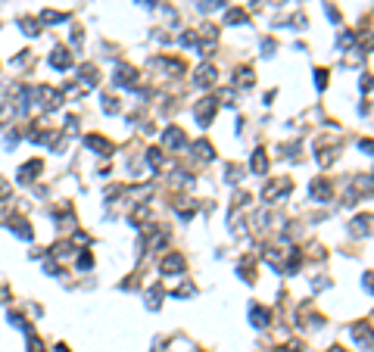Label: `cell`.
Masks as SVG:
<instances>
[{
  "label": "cell",
  "mask_w": 374,
  "mask_h": 352,
  "mask_svg": "<svg viewBox=\"0 0 374 352\" xmlns=\"http://www.w3.org/2000/svg\"><path fill=\"white\" fill-rule=\"evenodd\" d=\"M250 321H253V327H259V330H262V327H268V321H272V318H268V308L253 305V308H250Z\"/></svg>",
  "instance_id": "cell-11"
},
{
  "label": "cell",
  "mask_w": 374,
  "mask_h": 352,
  "mask_svg": "<svg viewBox=\"0 0 374 352\" xmlns=\"http://www.w3.org/2000/svg\"><path fill=\"white\" fill-rule=\"evenodd\" d=\"M50 66H53V69H63V72L72 69V53H69L66 47H56L53 56H50Z\"/></svg>",
  "instance_id": "cell-10"
},
{
  "label": "cell",
  "mask_w": 374,
  "mask_h": 352,
  "mask_svg": "<svg viewBox=\"0 0 374 352\" xmlns=\"http://www.w3.org/2000/svg\"><path fill=\"white\" fill-rule=\"evenodd\" d=\"M352 41H356V34H352V31H343L340 37H337V47H340V50H346Z\"/></svg>",
  "instance_id": "cell-22"
},
{
  "label": "cell",
  "mask_w": 374,
  "mask_h": 352,
  "mask_svg": "<svg viewBox=\"0 0 374 352\" xmlns=\"http://www.w3.org/2000/svg\"><path fill=\"white\" fill-rule=\"evenodd\" d=\"M184 268H187L184 253H169V256H162V262H159V271H162V275H178V271H184Z\"/></svg>",
  "instance_id": "cell-3"
},
{
  "label": "cell",
  "mask_w": 374,
  "mask_h": 352,
  "mask_svg": "<svg viewBox=\"0 0 374 352\" xmlns=\"http://www.w3.org/2000/svg\"><path fill=\"white\" fill-rule=\"evenodd\" d=\"M224 19H228V25H246V10H240V7H234V10H228V16H224Z\"/></svg>",
  "instance_id": "cell-20"
},
{
  "label": "cell",
  "mask_w": 374,
  "mask_h": 352,
  "mask_svg": "<svg viewBox=\"0 0 374 352\" xmlns=\"http://www.w3.org/2000/svg\"><path fill=\"white\" fill-rule=\"evenodd\" d=\"M10 193H13V187H10L7 181H0V200H7V197H10Z\"/></svg>",
  "instance_id": "cell-35"
},
{
  "label": "cell",
  "mask_w": 374,
  "mask_h": 352,
  "mask_svg": "<svg viewBox=\"0 0 374 352\" xmlns=\"http://www.w3.org/2000/svg\"><path fill=\"white\" fill-rule=\"evenodd\" d=\"M309 197H312V200H318V203H327V200L334 197L330 181H327V178H315V181L309 184Z\"/></svg>",
  "instance_id": "cell-4"
},
{
  "label": "cell",
  "mask_w": 374,
  "mask_h": 352,
  "mask_svg": "<svg viewBox=\"0 0 374 352\" xmlns=\"http://www.w3.org/2000/svg\"><path fill=\"white\" fill-rule=\"evenodd\" d=\"M28 352H44V343L34 340V337H28Z\"/></svg>",
  "instance_id": "cell-31"
},
{
  "label": "cell",
  "mask_w": 374,
  "mask_h": 352,
  "mask_svg": "<svg viewBox=\"0 0 374 352\" xmlns=\"http://www.w3.org/2000/svg\"><path fill=\"white\" fill-rule=\"evenodd\" d=\"M224 175H228V181H231V184H237V181H240V175H243V169H240V165H234V162H231V165H228V169H224Z\"/></svg>",
  "instance_id": "cell-21"
},
{
  "label": "cell",
  "mask_w": 374,
  "mask_h": 352,
  "mask_svg": "<svg viewBox=\"0 0 374 352\" xmlns=\"http://www.w3.org/2000/svg\"><path fill=\"white\" fill-rule=\"evenodd\" d=\"M41 19H44V22H63V19H66V13H53V10H47Z\"/></svg>",
  "instance_id": "cell-29"
},
{
  "label": "cell",
  "mask_w": 374,
  "mask_h": 352,
  "mask_svg": "<svg viewBox=\"0 0 374 352\" xmlns=\"http://www.w3.org/2000/svg\"><path fill=\"white\" fill-rule=\"evenodd\" d=\"M359 150H365V153H371V156H374V140H368V137H365V140H359Z\"/></svg>",
  "instance_id": "cell-33"
},
{
  "label": "cell",
  "mask_w": 374,
  "mask_h": 352,
  "mask_svg": "<svg viewBox=\"0 0 374 352\" xmlns=\"http://www.w3.org/2000/svg\"><path fill=\"white\" fill-rule=\"evenodd\" d=\"M359 47H362L365 53H371V50H374V34H371V31H368L365 37H359Z\"/></svg>",
  "instance_id": "cell-24"
},
{
  "label": "cell",
  "mask_w": 374,
  "mask_h": 352,
  "mask_svg": "<svg viewBox=\"0 0 374 352\" xmlns=\"http://www.w3.org/2000/svg\"><path fill=\"white\" fill-rule=\"evenodd\" d=\"M315 159H318L321 169H327V165H334V159H337V150H334V147H321Z\"/></svg>",
  "instance_id": "cell-15"
},
{
  "label": "cell",
  "mask_w": 374,
  "mask_h": 352,
  "mask_svg": "<svg viewBox=\"0 0 374 352\" xmlns=\"http://www.w3.org/2000/svg\"><path fill=\"white\" fill-rule=\"evenodd\" d=\"M191 150H194V159H197V162H206V159H212V143H209V140H197Z\"/></svg>",
  "instance_id": "cell-13"
},
{
  "label": "cell",
  "mask_w": 374,
  "mask_h": 352,
  "mask_svg": "<svg viewBox=\"0 0 374 352\" xmlns=\"http://www.w3.org/2000/svg\"><path fill=\"white\" fill-rule=\"evenodd\" d=\"M78 75H81L78 81H81L85 88H94V85H97V69H94V66H81V72H78Z\"/></svg>",
  "instance_id": "cell-19"
},
{
  "label": "cell",
  "mask_w": 374,
  "mask_h": 352,
  "mask_svg": "<svg viewBox=\"0 0 374 352\" xmlns=\"http://www.w3.org/2000/svg\"><path fill=\"white\" fill-rule=\"evenodd\" d=\"M352 340H356L362 349H371V346H374V334H371L368 324H356V327H352Z\"/></svg>",
  "instance_id": "cell-9"
},
{
  "label": "cell",
  "mask_w": 374,
  "mask_h": 352,
  "mask_svg": "<svg viewBox=\"0 0 374 352\" xmlns=\"http://www.w3.org/2000/svg\"><path fill=\"white\" fill-rule=\"evenodd\" d=\"M162 296H165V290H162V284H153V287H150V293H147V305H150V308H159V302H162Z\"/></svg>",
  "instance_id": "cell-16"
},
{
  "label": "cell",
  "mask_w": 374,
  "mask_h": 352,
  "mask_svg": "<svg viewBox=\"0 0 374 352\" xmlns=\"http://www.w3.org/2000/svg\"><path fill=\"white\" fill-rule=\"evenodd\" d=\"M352 234H362V237H371L374 234V215H359V218H352Z\"/></svg>",
  "instance_id": "cell-7"
},
{
  "label": "cell",
  "mask_w": 374,
  "mask_h": 352,
  "mask_svg": "<svg viewBox=\"0 0 374 352\" xmlns=\"http://www.w3.org/2000/svg\"><path fill=\"white\" fill-rule=\"evenodd\" d=\"M22 28H25V34H37L41 31V22L37 19H22Z\"/></svg>",
  "instance_id": "cell-23"
},
{
  "label": "cell",
  "mask_w": 374,
  "mask_h": 352,
  "mask_svg": "<svg viewBox=\"0 0 374 352\" xmlns=\"http://www.w3.org/2000/svg\"><path fill=\"white\" fill-rule=\"evenodd\" d=\"M371 184H374V175H371Z\"/></svg>",
  "instance_id": "cell-40"
},
{
  "label": "cell",
  "mask_w": 374,
  "mask_h": 352,
  "mask_svg": "<svg viewBox=\"0 0 374 352\" xmlns=\"http://www.w3.org/2000/svg\"><path fill=\"white\" fill-rule=\"evenodd\" d=\"M147 162L153 165V172H162V169H165V156H162V150H147Z\"/></svg>",
  "instance_id": "cell-18"
},
{
  "label": "cell",
  "mask_w": 374,
  "mask_h": 352,
  "mask_svg": "<svg viewBox=\"0 0 374 352\" xmlns=\"http://www.w3.org/2000/svg\"><path fill=\"white\" fill-rule=\"evenodd\" d=\"M191 293H194V287H191V284H181V287L175 290V296H181V299H184V296H191Z\"/></svg>",
  "instance_id": "cell-32"
},
{
  "label": "cell",
  "mask_w": 374,
  "mask_h": 352,
  "mask_svg": "<svg viewBox=\"0 0 374 352\" xmlns=\"http://www.w3.org/2000/svg\"><path fill=\"white\" fill-rule=\"evenodd\" d=\"M56 352H69V346H63V343H59V346H56Z\"/></svg>",
  "instance_id": "cell-39"
},
{
  "label": "cell",
  "mask_w": 374,
  "mask_h": 352,
  "mask_svg": "<svg viewBox=\"0 0 374 352\" xmlns=\"http://www.w3.org/2000/svg\"><path fill=\"white\" fill-rule=\"evenodd\" d=\"M359 85H362V91H371V88H374V78H371V75H362Z\"/></svg>",
  "instance_id": "cell-34"
},
{
  "label": "cell",
  "mask_w": 374,
  "mask_h": 352,
  "mask_svg": "<svg viewBox=\"0 0 374 352\" xmlns=\"http://www.w3.org/2000/svg\"><path fill=\"white\" fill-rule=\"evenodd\" d=\"M315 85H318V91L327 88V69H315Z\"/></svg>",
  "instance_id": "cell-25"
},
{
  "label": "cell",
  "mask_w": 374,
  "mask_h": 352,
  "mask_svg": "<svg viewBox=\"0 0 374 352\" xmlns=\"http://www.w3.org/2000/svg\"><path fill=\"white\" fill-rule=\"evenodd\" d=\"M234 85L253 88V69H250V66H240V72H234Z\"/></svg>",
  "instance_id": "cell-17"
},
{
  "label": "cell",
  "mask_w": 374,
  "mask_h": 352,
  "mask_svg": "<svg viewBox=\"0 0 374 352\" xmlns=\"http://www.w3.org/2000/svg\"><path fill=\"white\" fill-rule=\"evenodd\" d=\"M91 265H94V256H91V253H85V256H78V268H85V271H88Z\"/></svg>",
  "instance_id": "cell-30"
},
{
  "label": "cell",
  "mask_w": 374,
  "mask_h": 352,
  "mask_svg": "<svg viewBox=\"0 0 374 352\" xmlns=\"http://www.w3.org/2000/svg\"><path fill=\"white\" fill-rule=\"evenodd\" d=\"M137 4H143V7H153V0H137Z\"/></svg>",
  "instance_id": "cell-38"
},
{
  "label": "cell",
  "mask_w": 374,
  "mask_h": 352,
  "mask_svg": "<svg viewBox=\"0 0 374 352\" xmlns=\"http://www.w3.org/2000/svg\"><path fill=\"white\" fill-rule=\"evenodd\" d=\"M324 13H327V19H330V22H340V13H337L334 7H324Z\"/></svg>",
  "instance_id": "cell-36"
},
{
  "label": "cell",
  "mask_w": 374,
  "mask_h": 352,
  "mask_svg": "<svg viewBox=\"0 0 374 352\" xmlns=\"http://www.w3.org/2000/svg\"><path fill=\"white\" fill-rule=\"evenodd\" d=\"M290 187H293V181L284 175V178H272L265 187H262V203H275L278 197H284V193H290Z\"/></svg>",
  "instance_id": "cell-2"
},
{
  "label": "cell",
  "mask_w": 374,
  "mask_h": 352,
  "mask_svg": "<svg viewBox=\"0 0 374 352\" xmlns=\"http://www.w3.org/2000/svg\"><path fill=\"white\" fill-rule=\"evenodd\" d=\"M103 109H106V112H119V100L106 94V97H103Z\"/></svg>",
  "instance_id": "cell-26"
},
{
  "label": "cell",
  "mask_w": 374,
  "mask_h": 352,
  "mask_svg": "<svg viewBox=\"0 0 374 352\" xmlns=\"http://www.w3.org/2000/svg\"><path fill=\"white\" fill-rule=\"evenodd\" d=\"M362 287L368 293H374V271H368V275H362Z\"/></svg>",
  "instance_id": "cell-27"
},
{
  "label": "cell",
  "mask_w": 374,
  "mask_h": 352,
  "mask_svg": "<svg viewBox=\"0 0 374 352\" xmlns=\"http://www.w3.org/2000/svg\"><path fill=\"white\" fill-rule=\"evenodd\" d=\"M37 172H41V162L31 159V162H25V165L19 169V181H22V184H28V181H34V175H37Z\"/></svg>",
  "instance_id": "cell-14"
},
{
  "label": "cell",
  "mask_w": 374,
  "mask_h": 352,
  "mask_svg": "<svg viewBox=\"0 0 374 352\" xmlns=\"http://www.w3.org/2000/svg\"><path fill=\"white\" fill-rule=\"evenodd\" d=\"M221 7V0H200V10L203 13H209V10H218Z\"/></svg>",
  "instance_id": "cell-28"
},
{
  "label": "cell",
  "mask_w": 374,
  "mask_h": 352,
  "mask_svg": "<svg viewBox=\"0 0 374 352\" xmlns=\"http://www.w3.org/2000/svg\"><path fill=\"white\" fill-rule=\"evenodd\" d=\"M162 147L165 150H181V147H187V134H184V128H165L162 131Z\"/></svg>",
  "instance_id": "cell-6"
},
{
  "label": "cell",
  "mask_w": 374,
  "mask_h": 352,
  "mask_svg": "<svg viewBox=\"0 0 374 352\" xmlns=\"http://www.w3.org/2000/svg\"><path fill=\"white\" fill-rule=\"evenodd\" d=\"M330 352H349V349H343V346H334V349H330Z\"/></svg>",
  "instance_id": "cell-37"
},
{
  "label": "cell",
  "mask_w": 374,
  "mask_h": 352,
  "mask_svg": "<svg viewBox=\"0 0 374 352\" xmlns=\"http://www.w3.org/2000/svg\"><path fill=\"white\" fill-rule=\"evenodd\" d=\"M250 169H253L256 175H265V172H268V156H265V150H256V153H253Z\"/></svg>",
  "instance_id": "cell-12"
},
{
  "label": "cell",
  "mask_w": 374,
  "mask_h": 352,
  "mask_svg": "<svg viewBox=\"0 0 374 352\" xmlns=\"http://www.w3.org/2000/svg\"><path fill=\"white\" fill-rule=\"evenodd\" d=\"M215 103H218L215 97H203V100H197V103H194V119H197V125H200V128H209V125H212L215 109H218Z\"/></svg>",
  "instance_id": "cell-1"
},
{
  "label": "cell",
  "mask_w": 374,
  "mask_h": 352,
  "mask_svg": "<svg viewBox=\"0 0 374 352\" xmlns=\"http://www.w3.org/2000/svg\"><path fill=\"white\" fill-rule=\"evenodd\" d=\"M215 78H218V69H215L212 63H203V66L194 72V85H197V88H212Z\"/></svg>",
  "instance_id": "cell-5"
},
{
  "label": "cell",
  "mask_w": 374,
  "mask_h": 352,
  "mask_svg": "<svg viewBox=\"0 0 374 352\" xmlns=\"http://www.w3.org/2000/svg\"><path fill=\"white\" fill-rule=\"evenodd\" d=\"M85 147H91V150L100 153V156H109V153H112V143H109L106 137H100V134H88V137H85Z\"/></svg>",
  "instance_id": "cell-8"
}]
</instances>
